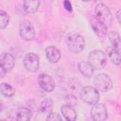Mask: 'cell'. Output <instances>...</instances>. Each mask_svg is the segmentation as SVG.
Returning <instances> with one entry per match:
<instances>
[{"label":"cell","instance_id":"obj_1","mask_svg":"<svg viewBox=\"0 0 121 121\" xmlns=\"http://www.w3.org/2000/svg\"><path fill=\"white\" fill-rule=\"evenodd\" d=\"M95 18L97 19L99 22H101L103 25H105L107 27H109L112 25V16L109 8L106 5L102 3L97 4L95 8Z\"/></svg>","mask_w":121,"mask_h":121},{"label":"cell","instance_id":"obj_2","mask_svg":"<svg viewBox=\"0 0 121 121\" xmlns=\"http://www.w3.org/2000/svg\"><path fill=\"white\" fill-rule=\"evenodd\" d=\"M66 44L68 49L73 53H79L81 52L85 47V40L84 38L78 34V33H72L68 35L66 40Z\"/></svg>","mask_w":121,"mask_h":121},{"label":"cell","instance_id":"obj_3","mask_svg":"<svg viewBox=\"0 0 121 121\" xmlns=\"http://www.w3.org/2000/svg\"><path fill=\"white\" fill-rule=\"evenodd\" d=\"M88 62L92 65L94 69H103L107 63L106 54L98 49L93 50L88 56Z\"/></svg>","mask_w":121,"mask_h":121},{"label":"cell","instance_id":"obj_4","mask_svg":"<svg viewBox=\"0 0 121 121\" xmlns=\"http://www.w3.org/2000/svg\"><path fill=\"white\" fill-rule=\"evenodd\" d=\"M80 98L87 104L93 105L99 101L100 95L99 92L92 86H85L80 91Z\"/></svg>","mask_w":121,"mask_h":121},{"label":"cell","instance_id":"obj_5","mask_svg":"<svg viewBox=\"0 0 121 121\" xmlns=\"http://www.w3.org/2000/svg\"><path fill=\"white\" fill-rule=\"evenodd\" d=\"M95 87L100 92H109L112 87V81L106 74H97L94 78Z\"/></svg>","mask_w":121,"mask_h":121},{"label":"cell","instance_id":"obj_6","mask_svg":"<svg viewBox=\"0 0 121 121\" xmlns=\"http://www.w3.org/2000/svg\"><path fill=\"white\" fill-rule=\"evenodd\" d=\"M19 34L21 38L25 41H31L35 38V28L33 25L27 21L24 20L20 24V28H19Z\"/></svg>","mask_w":121,"mask_h":121},{"label":"cell","instance_id":"obj_7","mask_svg":"<svg viewBox=\"0 0 121 121\" xmlns=\"http://www.w3.org/2000/svg\"><path fill=\"white\" fill-rule=\"evenodd\" d=\"M91 116L92 119L95 121H104L108 117V112L107 108L102 103H95L93 104L91 108Z\"/></svg>","mask_w":121,"mask_h":121},{"label":"cell","instance_id":"obj_8","mask_svg":"<svg viewBox=\"0 0 121 121\" xmlns=\"http://www.w3.org/2000/svg\"><path fill=\"white\" fill-rule=\"evenodd\" d=\"M24 66L28 72H37L40 66L38 55H36L35 53H27L24 58Z\"/></svg>","mask_w":121,"mask_h":121},{"label":"cell","instance_id":"obj_9","mask_svg":"<svg viewBox=\"0 0 121 121\" xmlns=\"http://www.w3.org/2000/svg\"><path fill=\"white\" fill-rule=\"evenodd\" d=\"M38 83L42 90L50 93L55 89V82L53 78L47 74H41L38 77Z\"/></svg>","mask_w":121,"mask_h":121},{"label":"cell","instance_id":"obj_10","mask_svg":"<svg viewBox=\"0 0 121 121\" xmlns=\"http://www.w3.org/2000/svg\"><path fill=\"white\" fill-rule=\"evenodd\" d=\"M31 111L26 107H20L13 111L12 113H10L9 118L13 120L18 121H26L31 118Z\"/></svg>","mask_w":121,"mask_h":121},{"label":"cell","instance_id":"obj_11","mask_svg":"<svg viewBox=\"0 0 121 121\" xmlns=\"http://www.w3.org/2000/svg\"><path fill=\"white\" fill-rule=\"evenodd\" d=\"M0 63L6 72H9L15 65V59L11 54L4 52L0 55Z\"/></svg>","mask_w":121,"mask_h":121},{"label":"cell","instance_id":"obj_12","mask_svg":"<svg viewBox=\"0 0 121 121\" xmlns=\"http://www.w3.org/2000/svg\"><path fill=\"white\" fill-rule=\"evenodd\" d=\"M91 26L95 31V33L99 37V38H104L107 34V26L103 25L101 22H99L97 19L95 17L91 19Z\"/></svg>","mask_w":121,"mask_h":121},{"label":"cell","instance_id":"obj_13","mask_svg":"<svg viewBox=\"0 0 121 121\" xmlns=\"http://www.w3.org/2000/svg\"><path fill=\"white\" fill-rule=\"evenodd\" d=\"M45 56L50 63H57L60 59V51L55 46H48L45 48Z\"/></svg>","mask_w":121,"mask_h":121},{"label":"cell","instance_id":"obj_14","mask_svg":"<svg viewBox=\"0 0 121 121\" xmlns=\"http://www.w3.org/2000/svg\"><path fill=\"white\" fill-rule=\"evenodd\" d=\"M106 54L109 57V59L112 60V62L115 65H120L121 59H120V51L115 49L112 46H108L106 48Z\"/></svg>","mask_w":121,"mask_h":121},{"label":"cell","instance_id":"obj_15","mask_svg":"<svg viewBox=\"0 0 121 121\" xmlns=\"http://www.w3.org/2000/svg\"><path fill=\"white\" fill-rule=\"evenodd\" d=\"M63 117L68 121H75L77 119V112L70 105H63L60 108Z\"/></svg>","mask_w":121,"mask_h":121},{"label":"cell","instance_id":"obj_16","mask_svg":"<svg viewBox=\"0 0 121 121\" xmlns=\"http://www.w3.org/2000/svg\"><path fill=\"white\" fill-rule=\"evenodd\" d=\"M24 9L26 13H35L40 7V0H24Z\"/></svg>","mask_w":121,"mask_h":121},{"label":"cell","instance_id":"obj_17","mask_svg":"<svg viewBox=\"0 0 121 121\" xmlns=\"http://www.w3.org/2000/svg\"><path fill=\"white\" fill-rule=\"evenodd\" d=\"M78 70L86 78H92L95 74V69L88 61H80L78 63Z\"/></svg>","mask_w":121,"mask_h":121},{"label":"cell","instance_id":"obj_18","mask_svg":"<svg viewBox=\"0 0 121 121\" xmlns=\"http://www.w3.org/2000/svg\"><path fill=\"white\" fill-rule=\"evenodd\" d=\"M53 106H54V103L52 101V99L50 98H45L44 100H43L39 106V109H38V112L39 113L41 114H45V113H49L52 112V109H53Z\"/></svg>","mask_w":121,"mask_h":121},{"label":"cell","instance_id":"obj_19","mask_svg":"<svg viewBox=\"0 0 121 121\" xmlns=\"http://www.w3.org/2000/svg\"><path fill=\"white\" fill-rule=\"evenodd\" d=\"M0 93L5 97L10 98V97H12L14 95L15 90L11 85H9V84H8L6 82H3V83L0 84Z\"/></svg>","mask_w":121,"mask_h":121},{"label":"cell","instance_id":"obj_20","mask_svg":"<svg viewBox=\"0 0 121 121\" xmlns=\"http://www.w3.org/2000/svg\"><path fill=\"white\" fill-rule=\"evenodd\" d=\"M108 37H109V40L112 43V46L120 51V49H121V40H120L119 34L115 31H112V32L109 33Z\"/></svg>","mask_w":121,"mask_h":121},{"label":"cell","instance_id":"obj_21","mask_svg":"<svg viewBox=\"0 0 121 121\" xmlns=\"http://www.w3.org/2000/svg\"><path fill=\"white\" fill-rule=\"evenodd\" d=\"M9 14L5 10L0 9V29L6 28V26L9 25Z\"/></svg>","mask_w":121,"mask_h":121},{"label":"cell","instance_id":"obj_22","mask_svg":"<svg viewBox=\"0 0 121 121\" xmlns=\"http://www.w3.org/2000/svg\"><path fill=\"white\" fill-rule=\"evenodd\" d=\"M46 119H47L48 121H61V120H62L61 116H60L59 113L53 112H51L48 113V115L46 116Z\"/></svg>","mask_w":121,"mask_h":121},{"label":"cell","instance_id":"obj_23","mask_svg":"<svg viewBox=\"0 0 121 121\" xmlns=\"http://www.w3.org/2000/svg\"><path fill=\"white\" fill-rule=\"evenodd\" d=\"M63 6H64V8H65L66 10H68V11H72V5H71V3H70L69 0H64Z\"/></svg>","mask_w":121,"mask_h":121},{"label":"cell","instance_id":"obj_24","mask_svg":"<svg viewBox=\"0 0 121 121\" xmlns=\"http://www.w3.org/2000/svg\"><path fill=\"white\" fill-rule=\"evenodd\" d=\"M6 71H5V69L3 68V66L1 65V63H0V78H4L5 77V75H6Z\"/></svg>","mask_w":121,"mask_h":121},{"label":"cell","instance_id":"obj_25","mask_svg":"<svg viewBox=\"0 0 121 121\" xmlns=\"http://www.w3.org/2000/svg\"><path fill=\"white\" fill-rule=\"evenodd\" d=\"M120 14H121V9H118L117 12H116V18H117V21L118 23L121 22V19H120Z\"/></svg>","mask_w":121,"mask_h":121},{"label":"cell","instance_id":"obj_26","mask_svg":"<svg viewBox=\"0 0 121 121\" xmlns=\"http://www.w3.org/2000/svg\"><path fill=\"white\" fill-rule=\"evenodd\" d=\"M3 110H4V103H3V101L0 99V113L3 112Z\"/></svg>","mask_w":121,"mask_h":121},{"label":"cell","instance_id":"obj_27","mask_svg":"<svg viewBox=\"0 0 121 121\" xmlns=\"http://www.w3.org/2000/svg\"><path fill=\"white\" fill-rule=\"evenodd\" d=\"M81 1H83V2H89V1H91V0H81Z\"/></svg>","mask_w":121,"mask_h":121}]
</instances>
